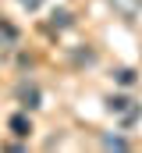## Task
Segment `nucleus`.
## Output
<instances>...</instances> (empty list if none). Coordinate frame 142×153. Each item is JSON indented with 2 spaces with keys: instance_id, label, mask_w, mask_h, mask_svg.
<instances>
[{
  "instance_id": "obj_5",
  "label": "nucleus",
  "mask_w": 142,
  "mask_h": 153,
  "mask_svg": "<svg viewBox=\"0 0 142 153\" xmlns=\"http://www.w3.org/2000/svg\"><path fill=\"white\" fill-rule=\"evenodd\" d=\"M117 78H121V85H132V82H135V71H128V68H121V71H117Z\"/></svg>"
},
{
  "instance_id": "obj_1",
  "label": "nucleus",
  "mask_w": 142,
  "mask_h": 153,
  "mask_svg": "<svg viewBox=\"0 0 142 153\" xmlns=\"http://www.w3.org/2000/svg\"><path fill=\"white\" fill-rule=\"evenodd\" d=\"M106 111H110V114H117L124 125H132V121L142 114V107L135 103V100H128V96H110V100H106Z\"/></svg>"
},
{
  "instance_id": "obj_3",
  "label": "nucleus",
  "mask_w": 142,
  "mask_h": 153,
  "mask_svg": "<svg viewBox=\"0 0 142 153\" xmlns=\"http://www.w3.org/2000/svg\"><path fill=\"white\" fill-rule=\"evenodd\" d=\"M11 128H14V135H29V132H32V121L25 114H14L11 117Z\"/></svg>"
},
{
  "instance_id": "obj_2",
  "label": "nucleus",
  "mask_w": 142,
  "mask_h": 153,
  "mask_svg": "<svg viewBox=\"0 0 142 153\" xmlns=\"http://www.w3.org/2000/svg\"><path fill=\"white\" fill-rule=\"evenodd\" d=\"M18 100H21L25 111L39 107V85H36V82H21V85H18Z\"/></svg>"
},
{
  "instance_id": "obj_6",
  "label": "nucleus",
  "mask_w": 142,
  "mask_h": 153,
  "mask_svg": "<svg viewBox=\"0 0 142 153\" xmlns=\"http://www.w3.org/2000/svg\"><path fill=\"white\" fill-rule=\"evenodd\" d=\"M18 4H21V7H29V11H36V7L43 4V0H18Z\"/></svg>"
},
{
  "instance_id": "obj_4",
  "label": "nucleus",
  "mask_w": 142,
  "mask_h": 153,
  "mask_svg": "<svg viewBox=\"0 0 142 153\" xmlns=\"http://www.w3.org/2000/svg\"><path fill=\"white\" fill-rule=\"evenodd\" d=\"M103 150H128V139H121V135H103Z\"/></svg>"
}]
</instances>
